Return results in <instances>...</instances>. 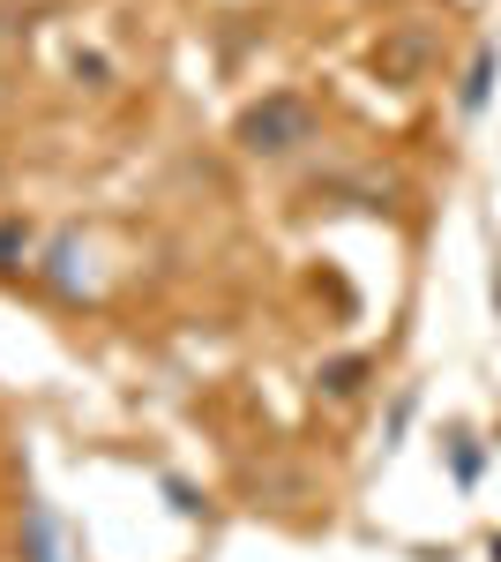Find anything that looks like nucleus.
Here are the masks:
<instances>
[{"instance_id":"obj_1","label":"nucleus","mask_w":501,"mask_h":562,"mask_svg":"<svg viewBox=\"0 0 501 562\" xmlns=\"http://www.w3.org/2000/svg\"><path fill=\"white\" fill-rule=\"evenodd\" d=\"M240 143H248L254 158H285L299 143H315V105H307L299 90H270L262 105L240 113Z\"/></svg>"},{"instance_id":"obj_2","label":"nucleus","mask_w":501,"mask_h":562,"mask_svg":"<svg viewBox=\"0 0 501 562\" xmlns=\"http://www.w3.org/2000/svg\"><path fill=\"white\" fill-rule=\"evenodd\" d=\"M360 375H367V360H337V368H322V383H330L337 397H352V390H360Z\"/></svg>"}]
</instances>
